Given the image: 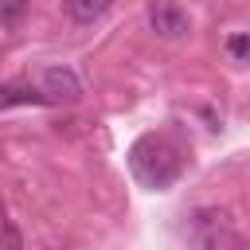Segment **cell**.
<instances>
[{
    "label": "cell",
    "mask_w": 250,
    "mask_h": 250,
    "mask_svg": "<svg viewBox=\"0 0 250 250\" xmlns=\"http://www.w3.org/2000/svg\"><path fill=\"white\" fill-rule=\"evenodd\" d=\"M188 242L191 250H250V242L230 227V215L219 207H199L188 219Z\"/></svg>",
    "instance_id": "1"
},
{
    "label": "cell",
    "mask_w": 250,
    "mask_h": 250,
    "mask_svg": "<svg viewBox=\"0 0 250 250\" xmlns=\"http://www.w3.org/2000/svg\"><path fill=\"white\" fill-rule=\"evenodd\" d=\"M129 164H133V176L145 184V188H168L172 180H176V172H180V160H176V152L164 145V141H156V137H141L137 145H133V152H129Z\"/></svg>",
    "instance_id": "2"
},
{
    "label": "cell",
    "mask_w": 250,
    "mask_h": 250,
    "mask_svg": "<svg viewBox=\"0 0 250 250\" xmlns=\"http://www.w3.org/2000/svg\"><path fill=\"white\" fill-rule=\"evenodd\" d=\"M148 27L160 35V39H180L191 31V16L180 8V4H152L148 8Z\"/></svg>",
    "instance_id": "3"
},
{
    "label": "cell",
    "mask_w": 250,
    "mask_h": 250,
    "mask_svg": "<svg viewBox=\"0 0 250 250\" xmlns=\"http://www.w3.org/2000/svg\"><path fill=\"white\" fill-rule=\"evenodd\" d=\"M43 98L47 102H78L82 98V78L70 66H47L43 70Z\"/></svg>",
    "instance_id": "4"
},
{
    "label": "cell",
    "mask_w": 250,
    "mask_h": 250,
    "mask_svg": "<svg viewBox=\"0 0 250 250\" xmlns=\"http://www.w3.org/2000/svg\"><path fill=\"white\" fill-rule=\"evenodd\" d=\"M8 105H47V98H43V90H31V86H0V109H8Z\"/></svg>",
    "instance_id": "5"
},
{
    "label": "cell",
    "mask_w": 250,
    "mask_h": 250,
    "mask_svg": "<svg viewBox=\"0 0 250 250\" xmlns=\"http://www.w3.org/2000/svg\"><path fill=\"white\" fill-rule=\"evenodd\" d=\"M105 12H109V4H105V0H70V4H66V16H70V20H82V23L102 20Z\"/></svg>",
    "instance_id": "6"
},
{
    "label": "cell",
    "mask_w": 250,
    "mask_h": 250,
    "mask_svg": "<svg viewBox=\"0 0 250 250\" xmlns=\"http://www.w3.org/2000/svg\"><path fill=\"white\" fill-rule=\"evenodd\" d=\"M227 55L234 62H250V31H230L227 35Z\"/></svg>",
    "instance_id": "7"
},
{
    "label": "cell",
    "mask_w": 250,
    "mask_h": 250,
    "mask_svg": "<svg viewBox=\"0 0 250 250\" xmlns=\"http://www.w3.org/2000/svg\"><path fill=\"white\" fill-rule=\"evenodd\" d=\"M0 246H4V250H23V238H20L16 223L4 215V203H0Z\"/></svg>",
    "instance_id": "8"
}]
</instances>
